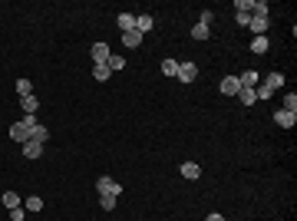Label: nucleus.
<instances>
[{"instance_id": "31", "label": "nucleus", "mask_w": 297, "mask_h": 221, "mask_svg": "<svg viewBox=\"0 0 297 221\" xmlns=\"http://www.w3.org/2000/svg\"><path fill=\"white\" fill-rule=\"evenodd\" d=\"M212 20H215V14H212V10H202V20H198V23H205V27H212Z\"/></svg>"}, {"instance_id": "11", "label": "nucleus", "mask_w": 297, "mask_h": 221, "mask_svg": "<svg viewBox=\"0 0 297 221\" xmlns=\"http://www.w3.org/2000/svg\"><path fill=\"white\" fill-rule=\"evenodd\" d=\"M20 106H23V116H27V112H30V116H37L40 99H37V96H23V99H20Z\"/></svg>"}, {"instance_id": "2", "label": "nucleus", "mask_w": 297, "mask_h": 221, "mask_svg": "<svg viewBox=\"0 0 297 221\" xmlns=\"http://www.w3.org/2000/svg\"><path fill=\"white\" fill-rule=\"evenodd\" d=\"M178 80L182 83H195L198 80V66L195 63H178Z\"/></svg>"}, {"instance_id": "8", "label": "nucleus", "mask_w": 297, "mask_h": 221, "mask_svg": "<svg viewBox=\"0 0 297 221\" xmlns=\"http://www.w3.org/2000/svg\"><path fill=\"white\" fill-rule=\"evenodd\" d=\"M238 83H241V89H255V86L261 83V80H257V73H255V69H248V73H241V76H238Z\"/></svg>"}, {"instance_id": "10", "label": "nucleus", "mask_w": 297, "mask_h": 221, "mask_svg": "<svg viewBox=\"0 0 297 221\" xmlns=\"http://www.w3.org/2000/svg\"><path fill=\"white\" fill-rule=\"evenodd\" d=\"M142 43V33L139 30H129V33H122V46H129V50H135Z\"/></svg>"}, {"instance_id": "19", "label": "nucleus", "mask_w": 297, "mask_h": 221, "mask_svg": "<svg viewBox=\"0 0 297 221\" xmlns=\"http://www.w3.org/2000/svg\"><path fill=\"white\" fill-rule=\"evenodd\" d=\"M208 33H212V27H205V23H195V27H191V40H208Z\"/></svg>"}, {"instance_id": "24", "label": "nucleus", "mask_w": 297, "mask_h": 221, "mask_svg": "<svg viewBox=\"0 0 297 221\" xmlns=\"http://www.w3.org/2000/svg\"><path fill=\"white\" fill-rule=\"evenodd\" d=\"M3 205H7V208H20V195L7 192V195H3Z\"/></svg>"}, {"instance_id": "18", "label": "nucleus", "mask_w": 297, "mask_h": 221, "mask_svg": "<svg viewBox=\"0 0 297 221\" xmlns=\"http://www.w3.org/2000/svg\"><path fill=\"white\" fill-rule=\"evenodd\" d=\"M264 86H268L271 93H274V89H281V86H284V76H281V73H268V80H264Z\"/></svg>"}, {"instance_id": "17", "label": "nucleus", "mask_w": 297, "mask_h": 221, "mask_svg": "<svg viewBox=\"0 0 297 221\" xmlns=\"http://www.w3.org/2000/svg\"><path fill=\"white\" fill-rule=\"evenodd\" d=\"M135 30H139V33H148V30H152V17L139 14V17H135Z\"/></svg>"}, {"instance_id": "4", "label": "nucleus", "mask_w": 297, "mask_h": 221, "mask_svg": "<svg viewBox=\"0 0 297 221\" xmlns=\"http://www.w3.org/2000/svg\"><path fill=\"white\" fill-rule=\"evenodd\" d=\"M93 60L96 63H109V56H112V50H109V43H93Z\"/></svg>"}, {"instance_id": "13", "label": "nucleus", "mask_w": 297, "mask_h": 221, "mask_svg": "<svg viewBox=\"0 0 297 221\" xmlns=\"http://www.w3.org/2000/svg\"><path fill=\"white\" fill-rule=\"evenodd\" d=\"M248 27L255 30V37H264V30H268V17H251Z\"/></svg>"}, {"instance_id": "3", "label": "nucleus", "mask_w": 297, "mask_h": 221, "mask_svg": "<svg viewBox=\"0 0 297 221\" xmlns=\"http://www.w3.org/2000/svg\"><path fill=\"white\" fill-rule=\"evenodd\" d=\"M274 122L281 125V129H294V122H297V112H287V109H277V112H274Z\"/></svg>"}, {"instance_id": "28", "label": "nucleus", "mask_w": 297, "mask_h": 221, "mask_svg": "<svg viewBox=\"0 0 297 221\" xmlns=\"http://www.w3.org/2000/svg\"><path fill=\"white\" fill-rule=\"evenodd\" d=\"M27 218V208H10V221H23Z\"/></svg>"}, {"instance_id": "1", "label": "nucleus", "mask_w": 297, "mask_h": 221, "mask_svg": "<svg viewBox=\"0 0 297 221\" xmlns=\"http://www.w3.org/2000/svg\"><path fill=\"white\" fill-rule=\"evenodd\" d=\"M96 188H99V195H122V185L119 181H112V179H106V175L96 181Z\"/></svg>"}, {"instance_id": "27", "label": "nucleus", "mask_w": 297, "mask_h": 221, "mask_svg": "<svg viewBox=\"0 0 297 221\" xmlns=\"http://www.w3.org/2000/svg\"><path fill=\"white\" fill-rule=\"evenodd\" d=\"M284 109H287V112H297V96H294V93H287V96H284Z\"/></svg>"}, {"instance_id": "33", "label": "nucleus", "mask_w": 297, "mask_h": 221, "mask_svg": "<svg viewBox=\"0 0 297 221\" xmlns=\"http://www.w3.org/2000/svg\"><path fill=\"white\" fill-rule=\"evenodd\" d=\"M205 221H225V218H221L218 211H212V215H208V218H205Z\"/></svg>"}, {"instance_id": "23", "label": "nucleus", "mask_w": 297, "mask_h": 221, "mask_svg": "<svg viewBox=\"0 0 297 221\" xmlns=\"http://www.w3.org/2000/svg\"><path fill=\"white\" fill-rule=\"evenodd\" d=\"M162 73H165V76H178V60H165Z\"/></svg>"}, {"instance_id": "14", "label": "nucleus", "mask_w": 297, "mask_h": 221, "mask_svg": "<svg viewBox=\"0 0 297 221\" xmlns=\"http://www.w3.org/2000/svg\"><path fill=\"white\" fill-rule=\"evenodd\" d=\"M109 76H112V69H109L106 63H96V66H93V80H99V83H106Z\"/></svg>"}, {"instance_id": "21", "label": "nucleus", "mask_w": 297, "mask_h": 221, "mask_svg": "<svg viewBox=\"0 0 297 221\" xmlns=\"http://www.w3.org/2000/svg\"><path fill=\"white\" fill-rule=\"evenodd\" d=\"M17 93H20V99L33 96V83H30V80H17Z\"/></svg>"}, {"instance_id": "6", "label": "nucleus", "mask_w": 297, "mask_h": 221, "mask_svg": "<svg viewBox=\"0 0 297 221\" xmlns=\"http://www.w3.org/2000/svg\"><path fill=\"white\" fill-rule=\"evenodd\" d=\"M10 139H14V142H27V139H30V129L23 122H14V125H10Z\"/></svg>"}, {"instance_id": "5", "label": "nucleus", "mask_w": 297, "mask_h": 221, "mask_svg": "<svg viewBox=\"0 0 297 221\" xmlns=\"http://www.w3.org/2000/svg\"><path fill=\"white\" fill-rule=\"evenodd\" d=\"M238 89H241L238 76H225V80H221V93H225V96H238Z\"/></svg>"}, {"instance_id": "22", "label": "nucleus", "mask_w": 297, "mask_h": 221, "mask_svg": "<svg viewBox=\"0 0 297 221\" xmlns=\"http://www.w3.org/2000/svg\"><path fill=\"white\" fill-rule=\"evenodd\" d=\"M27 211H43V198L40 195H27Z\"/></svg>"}, {"instance_id": "16", "label": "nucleus", "mask_w": 297, "mask_h": 221, "mask_svg": "<svg viewBox=\"0 0 297 221\" xmlns=\"http://www.w3.org/2000/svg\"><path fill=\"white\" fill-rule=\"evenodd\" d=\"M268 46H271L268 37H255L251 40V53H268Z\"/></svg>"}, {"instance_id": "20", "label": "nucleus", "mask_w": 297, "mask_h": 221, "mask_svg": "<svg viewBox=\"0 0 297 221\" xmlns=\"http://www.w3.org/2000/svg\"><path fill=\"white\" fill-rule=\"evenodd\" d=\"M238 99H241V106H255V102H257L255 89H238Z\"/></svg>"}, {"instance_id": "9", "label": "nucleus", "mask_w": 297, "mask_h": 221, "mask_svg": "<svg viewBox=\"0 0 297 221\" xmlns=\"http://www.w3.org/2000/svg\"><path fill=\"white\" fill-rule=\"evenodd\" d=\"M178 172H182L185 179H198V175H202V165H198V162H182Z\"/></svg>"}, {"instance_id": "15", "label": "nucleus", "mask_w": 297, "mask_h": 221, "mask_svg": "<svg viewBox=\"0 0 297 221\" xmlns=\"http://www.w3.org/2000/svg\"><path fill=\"white\" fill-rule=\"evenodd\" d=\"M23 155H27V159H40L43 145H40V142H23Z\"/></svg>"}, {"instance_id": "32", "label": "nucleus", "mask_w": 297, "mask_h": 221, "mask_svg": "<svg viewBox=\"0 0 297 221\" xmlns=\"http://www.w3.org/2000/svg\"><path fill=\"white\" fill-rule=\"evenodd\" d=\"M23 125H27V129H33V125H40V122H37V116H30V112H27V116H23Z\"/></svg>"}, {"instance_id": "7", "label": "nucleus", "mask_w": 297, "mask_h": 221, "mask_svg": "<svg viewBox=\"0 0 297 221\" xmlns=\"http://www.w3.org/2000/svg\"><path fill=\"white\" fill-rule=\"evenodd\" d=\"M46 139H50V129H46V125H33V129H30V139L27 142H46Z\"/></svg>"}, {"instance_id": "30", "label": "nucleus", "mask_w": 297, "mask_h": 221, "mask_svg": "<svg viewBox=\"0 0 297 221\" xmlns=\"http://www.w3.org/2000/svg\"><path fill=\"white\" fill-rule=\"evenodd\" d=\"M251 7H255V0H238L234 3V10H244V14H251Z\"/></svg>"}, {"instance_id": "26", "label": "nucleus", "mask_w": 297, "mask_h": 221, "mask_svg": "<svg viewBox=\"0 0 297 221\" xmlns=\"http://www.w3.org/2000/svg\"><path fill=\"white\" fill-rule=\"evenodd\" d=\"M99 205L106 208V211H112L116 208V195H99Z\"/></svg>"}, {"instance_id": "25", "label": "nucleus", "mask_w": 297, "mask_h": 221, "mask_svg": "<svg viewBox=\"0 0 297 221\" xmlns=\"http://www.w3.org/2000/svg\"><path fill=\"white\" fill-rule=\"evenodd\" d=\"M109 69H112V73H119L122 66H126V60H122V56H109V63H106Z\"/></svg>"}, {"instance_id": "12", "label": "nucleus", "mask_w": 297, "mask_h": 221, "mask_svg": "<svg viewBox=\"0 0 297 221\" xmlns=\"http://www.w3.org/2000/svg\"><path fill=\"white\" fill-rule=\"evenodd\" d=\"M116 23H119L122 33H129V30H135V17L132 14H119V17H116Z\"/></svg>"}, {"instance_id": "29", "label": "nucleus", "mask_w": 297, "mask_h": 221, "mask_svg": "<svg viewBox=\"0 0 297 221\" xmlns=\"http://www.w3.org/2000/svg\"><path fill=\"white\" fill-rule=\"evenodd\" d=\"M234 17H238V27H248V23H251V14H244V10H234Z\"/></svg>"}]
</instances>
